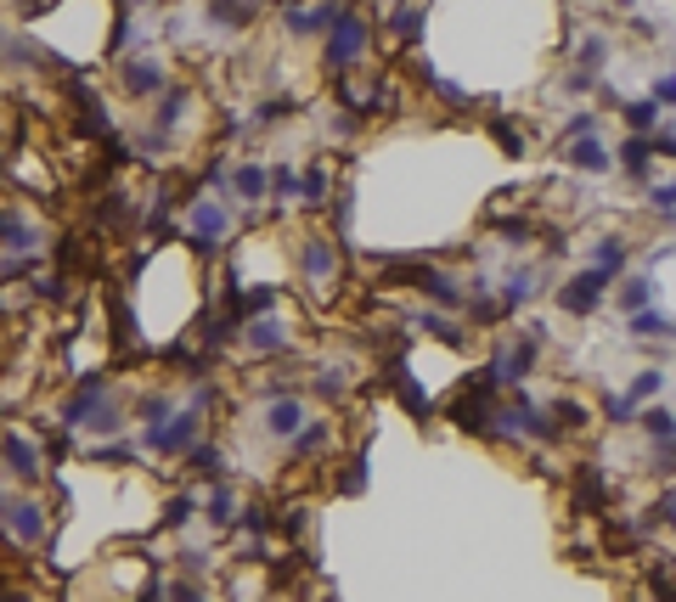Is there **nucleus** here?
<instances>
[{"instance_id": "obj_1", "label": "nucleus", "mask_w": 676, "mask_h": 602, "mask_svg": "<svg viewBox=\"0 0 676 602\" xmlns=\"http://www.w3.org/2000/svg\"><path fill=\"white\" fill-rule=\"evenodd\" d=\"M57 428H62V434H91V440H125V434H136L130 400L119 394V383L108 372H79L62 389Z\"/></svg>"}, {"instance_id": "obj_2", "label": "nucleus", "mask_w": 676, "mask_h": 602, "mask_svg": "<svg viewBox=\"0 0 676 602\" xmlns=\"http://www.w3.org/2000/svg\"><path fill=\"white\" fill-rule=\"evenodd\" d=\"M198 119V91L187 79H176L169 91L152 102V113H147V124L130 136V152H141L147 163H163L169 152H176V141H181V130Z\"/></svg>"}, {"instance_id": "obj_3", "label": "nucleus", "mask_w": 676, "mask_h": 602, "mask_svg": "<svg viewBox=\"0 0 676 602\" xmlns=\"http://www.w3.org/2000/svg\"><path fill=\"white\" fill-rule=\"evenodd\" d=\"M181 242L198 253L203 265H215V260H226L231 253V237H237V209L226 203V198H215V192H198L192 187V198L181 203Z\"/></svg>"}, {"instance_id": "obj_4", "label": "nucleus", "mask_w": 676, "mask_h": 602, "mask_svg": "<svg viewBox=\"0 0 676 602\" xmlns=\"http://www.w3.org/2000/svg\"><path fill=\"white\" fill-rule=\"evenodd\" d=\"M372 46H378V23L367 12L345 7V12H338V23L321 34V68L332 79H356V73L372 68Z\"/></svg>"}, {"instance_id": "obj_5", "label": "nucleus", "mask_w": 676, "mask_h": 602, "mask_svg": "<svg viewBox=\"0 0 676 602\" xmlns=\"http://www.w3.org/2000/svg\"><path fill=\"white\" fill-rule=\"evenodd\" d=\"M231 350L242 361H254V367H277V361H288L299 350V321L288 310L248 315V321H237V343H231Z\"/></svg>"}, {"instance_id": "obj_6", "label": "nucleus", "mask_w": 676, "mask_h": 602, "mask_svg": "<svg viewBox=\"0 0 676 602\" xmlns=\"http://www.w3.org/2000/svg\"><path fill=\"white\" fill-rule=\"evenodd\" d=\"M288 265H294V277L305 282L310 299H327L338 282H345V242L327 237V231H305L288 248Z\"/></svg>"}, {"instance_id": "obj_7", "label": "nucleus", "mask_w": 676, "mask_h": 602, "mask_svg": "<svg viewBox=\"0 0 676 602\" xmlns=\"http://www.w3.org/2000/svg\"><path fill=\"white\" fill-rule=\"evenodd\" d=\"M51 479V456L46 445L29 434V428H0V484H12V490H40Z\"/></svg>"}, {"instance_id": "obj_8", "label": "nucleus", "mask_w": 676, "mask_h": 602, "mask_svg": "<svg viewBox=\"0 0 676 602\" xmlns=\"http://www.w3.org/2000/svg\"><path fill=\"white\" fill-rule=\"evenodd\" d=\"M51 541V506L40 490H12L7 495V519H0V546L12 552H40Z\"/></svg>"}, {"instance_id": "obj_9", "label": "nucleus", "mask_w": 676, "mask_h": 602, "mask_svg": "<svg viewBox=\"0 0 676 602\" xmlns=\"http://www.w3.org/2000/svg\"><path fill=\"white\" fill-rule=\"evenodd\" d=\"M113 84H119V97L125 102H158L169 84H176V68H169L163 51H125L113 57Z\"/></svg>"}, {"instance_id": "obj_10", "label": "nucleus", "mask_w": 676, "mask_h": 602, "mask_svg": "<svg viewBox=\"0 0 676 602\" xmlns=\"http://www.w3.org/2000/svg\"><path fill=\"white\" fill-rule=\"evenodd\" d=\"M316 417V405H310V394L305 389H282V394H271V400H254V434H260L266 445H288L294 434H299V428Z\"/></svg>"}, {"instance_id": "obj_11", "label": "nucleus", "mask_w": 676, "mask_h": 602, "mask_svg": "<svg viewBox=\"0 0 676 602\" xmlns=\"http://www.w3.org/2000/svg\"><path fill=\"white\" fill-rule=\"evenodd\" d=\"M46 242H51V231H46V220L34 214V209H23V203H0V253L7 260H40L46 253Z\"/></svg>"}, {"instance_id": "obj_12", "label": "nucleus", "mask_w": 676, "mask_h": 602, "mask_svg": "<svg viewBox=\"0 0 676 602\" xmlns=\"http://www.w3.org/2000/svg\"><path fill=\"white\" fill-rule=\"evenodd\" d=\"M541 293H547V265H536V260L507 265V271L496 277V310H501V321H514V315H525L530 304H541Z\"/></svg>"}, {"instance_id": "obj_13", "label": "nucleus", "mask_w": 676, "mask_h": 602, "mask_svg": "<svg viewBox=\"0 0 676 602\" xmlns=\"http://www.w3.org/2000/svg\"><path fill=\"white\" fill-rule=\"evenodd\" d=\"M609 277L604 271H592V265H580V271H569L564 282H558V293H553V304L569 315V321H586V315H598L604 304H609Z\"/></svg>"}, {"instance_id": "obj_14", "label": "nucleus", "mask_w": 676, "mask_h": 602, "mask_svg": "<svg viewBox=\"0 0 676 602\" xmlns=\"http://www.w3.org/2000/svg\"><path fill=\"white\" fill-rule=\"evenodd\" d=\"M305 394H310V405H327V411H338L350 394H356V367L350 361H338V355H327V361H316L310 367V383H305Z\"/></svg>"}, {"instance_id": "obj_15", "label": "nucleus", "mask_w": 676, "mask_h": 602, "mask_svg": "<svg viewBox=\"0 0 676 602\" xmlns=\"http://www.w3.org/2000/svg\"><path fill=\"white\" fill-rule=\"evenodd\" d=\"M338 12H345V0H288L282 7V34L288 40H321L338 23Z\"/></svg>"}, {"instance_id": "obj_16", "label": "nucleus", "mask_w": 676, "mask_h": 602, "mask_svg": "<svg viewBox=\"0 0 676 602\" xmlns=\"http://www.w3.org/2000/svg\"><path fill=\"white\" fill-rule=\"evenodd\" d=\"M260 12H266V0H203V7H198V23H203L209 34L237 40V34H248L254 23H260Z\"/></svg>"}, {"instance_id": "obj_17", "label": "nucleus", "mask_w": 676, "mask_h": 602, "mask_svg": "<svg viewBox=\"0 0 676 602\" xmlns=\"http://www.w3.org/2000/svg\"><path fill=\"white\" fill-rule=\"evenodd\" d=\"M332 445H338V422H332L327 411H316V417L299 428V434L282 445V456H288V468H310V462H321Z\"/></svg>"}, {"instance_id": "obj_18", "label": "nucleus", "mask_w": 676, "mask_h": 602, "mask_svg": "<svg viewBox=\"0 0 676 602\" xmlns=\"http://www.w3.org/2000/svg\"><path fill=\"white\" fill-rule=\"evenodd\" d=\"M242 490L231 484V479H215V484H198V519L209 524V530H237V519H242Z\"/></svg>"}, {"instance_id": "obj_19", "label": "nucleus", "mask_w": 676, "mask_h": 602, "mask_svg": "<svg viewBox=\"0 0 676 602\" xmlns=\"http://www.w3.org/2000/svg\"><path fill=\"white\" fill-rule=\"evenodd\" d=\"M558 158H564V169H575V175H615V147L604 141V136H580V141H564L558 147Z\"/></svg>"}, {"instance_id": "obj_20", "label": "nucleus", "mask_w": 676, "mask_h": 602, "mask_svg": "<svg viewBox=\"0 0 676 602\" xmlns=\"http://www.w3.org/2000/svg\"><path fill=\"white\" fill-rule=\"evenodd\" d=\"M632 260H637V248H632L626 231H604V237H592V242H586V265H592V271H604L609 282H620V277L632 271Z\"/></svg>"}, {"instance_id": "obj_21", "label": "nucleus", "mask_w": 676, "mask_h": 602, "mask_svg": "<svg viewBox=\"0 0 676 602\" xmlns=\"http://www.w3.org/2000/svg\"><path fill=\"white\" fill-rule=\"evenodd\" d=\"M654 136H620L615 141V175H626V181H637V187H648L654 181Z\"/></svg>"}, {"instance_id": "obj_22", "label": "nucleus", "mask_w": 676, "mask_h": 602, "mask_svg": "<svg viewBox=\"0 0 676 602\" xmlns=\"http://www.w3.org/2000/svg\"><path fill=\"white\" fill-rule=\"evenodd\" d=\"M378 29L395 40V46H417L422 34H429V7H417V0H400V7H389V18H378Z\"/></svg>"}, {"instance_id": "obj_23", "label": "nucleus", "mask_w": 676, "mask_h": 602, "mask_svg": "<svg viewBox=\"0 0 676 602\" xmlns=\"http://www.w3.org/2000/svg\"><path fill=\"white\" fill-rule=\"evenodd\" d=\"M411 327H417L422 338L446 343V350H463V343H468V327H463V315H451V310H435V304L411 310Z\"/></svg>"}, {"instance_id": "obj_24", "label": "nucleus", "mask_w": 676, "mask_h": 602, "mask_svg": "<svg viewBox=\"0 0 676 602\" xmlns=\"http://www.w3.org/2000/svg\"><path fill=\"white\" fill-rule=\"evenodd\" d=\"M609 299H615V310H620V315H632V310L659 304V282H654V271H626V277L609 288Z\"/></svg>"}, {"instance_id": "obj_25", "label": "nucleus", "mask_w": 676, "mask_h": 602, "mask_svg": "<svg viewBox=\"0 0 676 602\" xmlns=\"http://www.w3.org/2000/svg\"><path fill=\"white\" fill-rule=\"evenodd\" d=\"M620 321H626V338H632V343H676V321H670L659 304L632 310V315H620Z\"/></svg>"}, {"instance_id": "obj_26", "label": "nucleus", "mask_w": 676, "mask_h": 602, "mask_svg": "<svg viewBox=\"0 0 676 602\" xmlns=\"http://www.w3.org/2000/svg\"><path fill=\"white\" fill-rule=\"evenodd\" d=\"M338 192H332V163L327 158H310L299 169V209H327Z\"/></svg>"}, {"instance_id": "obj_27", "label": "nucleus", "mask_w": 676, "mask_h": 602, "mask_svg": "<svg viewBox=\"0 0 676 602\" xmlns=\"http://www.w3.org/2000/svg\"><path fill=\"white\" fill-rule=\"evenodd\" d=\"M615 119L626 124V136H654V130H665V108H654L648 97H620Z\"/></svg>"}, {"instance_id": "obj_28", "label": "nucleus", "mask_w": 676, "mask_h": 602, "mask_svg": "<svg viewBox=\"0 0 676 602\" xmlns=\"http://www.w3.org/2000/svg\"><path fill=\"white\" fill-rule=\"evenodd\" d=\"M187 468H192V479H198V484H215V479H226V473H231V456H226V445H220V440H198V445H192V456H187Z\"/></svg>"}, {"instance_id": "obj_29", "label": "nucleus", "mask_w": 676, "mask_h": 602, "mask_svg": "<svg viewBox=\"0 0 676 602\" xmlns=\"http://www.w3.org/2000/svg\"><path fill=\"white\" fill-rule=\"evenodd\" d=\"M198 524V490H181V495H169L163 506H158V530L163 535H181V530H192Z\"/></svg>"}, {"instance_id": "obj_30", "label": "nucleus", "mask_w": 676, "mask_h": 602, "mask_svg": "<svg viewBox=\"0 0 676 602\" xmlns=\"http://www.w3.org/2000/svg\"><path fill=\"white\" fill-rule=\"evenodd\" d=\"M632 428H637V434L648 440V451H659V445L676 434V411L654 400V405H643V411H637V422H632Z\"/></svg>"}, {"instance_id": "obj_31", "label": "nucleus", "mask_w": 676, "mask_h": 602, "mask_svg": "<svg viewBox=\"0 0 676 602\" xmlns=\"http://www.w3.org/2000/svg\"><path fill=\"white\" fill-rule=\"evenodd\" d=\"M547 417L558 422V434H586V428H592V405H586L580 394H558V400H547Z\"/></svg>"}, {"instance_id": "obj_32", "label": "nucleus", "mask_w": 676, "mask_h": 602, "mask_svg": "<svg viewBox=\"0 0 676 602\" xmlns=\"http://www.w3.org/2000/svg\"><path fill=\"white\" fill-rule=\"evenodd\" d=\"M665 389H670V372H665V367H637V372H632V383H626L620 394H626V400L643 411V405H654Z\"/></svg>"}, {"instance_id": "obj_33", "label": "nucleus", "mask_w": 676, "mask_h": 602, "mask_svg": "<svg viewBox=\"0 0 676 602\" xmlns=\"http://www.w3.org/2000/svg\"><path fill=\"white\" fill-rule=\"evenodd\" d=\"M609 479L598 473V468H580L575 473V501H580V512H609Z\"/></svg>"}, {"instance_id": "obj_34", "label": "nucleus", "mask_w": 676, "mask_h": 602, "mask_svg": "<svg viewBox=\"0 0 676 602\" xmlns=\"http://www.w3.org/2000/svg\"><path fill=\"white\" fill-rule=\"evenodd\" d=\"M643 198H648L654 225H676V175H654V181L643 187Z\"/></svg>"}, {"instance_id": "obj_35", "label": "nucleus", "mask_w": 676, "mask_h": 602, "mask_svg": "<svg viewBox=\"0 0 676 602\" xmlns=\"http://www.w3.org/2000/svg\"><path fill=\"white\" fill-rule=\"evenodd\" d=\"M294 113H299L294 97H260V102L248 108V124H254V130H277V124H288Z\"/></svg>"}, {"instance_id": "obj_36", "label": "nucleus", "mask_w": 676, "mask_h": 602, "mask_svg": "<svg viewBox=\"0 0 676 602\" xmlns=\"http://www.w3.org/2000/svg\"><path fill=\"white\" fill-rule=\"evenodd\" d=\"M580 136H604V108H575V113L558 119V147L580 141Z\"/></svg>"}, {"instance_id": "obj_37", "label": "nucleus", "mask_w": 676, "mask_h": 602, "mask_svg": "<svg viewBox=\"0 0 676 602\" xmlns=\"http://www.w3.org/2000/svg\"><path fill=\"white\" fill-rule=\"evenodd\" d=\"M163 602H220V591H215L209 580H187V574H176V580H163Z\"/></svg>"}, {"instance_id": "obj_38", "label": "nucleus", "mask_w": 676, "mask_h": 602, "mask_svg": "<svg viewBox=\"0 0 676 602\" xmlns=\"http://www.w3.org/2000/svg\"><path fill=\"white\" fill-rule=\"evenodd\" d=\"M176 569H181L187 580H209V574H215V552H209V546H181V552H176Z\"/></svg>"}, {"instance_id": "obj_39", "label": "nucleus", "mask_w": 676, "mask_h": 602, "mask_svg": "<svg viewBox=\"0 0 676 602\" xmlns=\"http://www.w3.org/2000/svg\"><path fill=\"white\" fill-rule=\"evenodd\" d=\"M277 535H282V541H305V535H310V506H305V501L277 512Z\"/></svg>"}, {"instance_id": "obj_40", "label": "nucleus", "mask_w": 676, "mask_h": 602, "mask_svg": "<svg viewBox=\"0 0 676 602\" xmlns=\"http://www.w3.org/2000/svg\"><path fill=\"white\" fill-rule=\"evenodd\" d=\"M332 490H338V495H361V490H367V451H356V456L345 462V473L332 479Z\"/></svg>"}, {"instance_id": "obj_41", "label": "nucleus", "mask_w": 676, "mask_h": 602, "mask_svg": "<svg viewBox=\"0 0 676 602\" xmlns=\"http://www.w3.org/2000/svg\"><path fill=\"white\" fill-rule=\"evenodd\" d=\"M598 411H604V422H609V428H632V422H637V405H632L626 394H604V405H598Z\"/></svg>"}, {"instance_id": "obj_42", "label": "nucleus", "mask_w": 676, "mask_h": 602, "mask_svg": "<svg viewBox=\"0 0 676 602\" xmlns=\"http://www.w3.org/2000/svg\"><path fill=\"white\" fill-rule=\"evenodd\" d=\"M643 97H648L654 108H676V68H665V73H654Z\"/></svg>"}, {"instance_id": "obj_43", "label": "nucleus", "mask_w": 676, "mask_h": 602, "mask_svg": "<svg viewBox=\"0 0 676 602\" xmlns=\"http://www.w3.org/2000/svg\"><path fill=\"white\" fill-rule=\"evenodd\" d=\"M648 519H654V524H665V530H676V484H665V490L654 495Z\"/></svg>"}, {"instance_id": "obj_44", "label": "nucleus", "mask_w": 676, "mask_h": 602, "mask_svg": "<svg viewBox=\"0 0 676 602\" xmlns=\"http://www.w3.org/2000/svg\"><path fill=\"white\" fill-rule=\"evenodd\" d=\"M389 7H400V0H384V12H389Z\"/></svg>"}, {"instance_id": "obj_45", "label": "nucleus", "mask_w": 676, "mask_h": 602, "mask_svg": "<svg viewBox=\"0 0 676 602\" xmlns=\"http://www.w3.org/2000/svg\"><path fill=\"white\" fill-rule=\"evenodd\" d=\"M615 7H632V0H615Z\"/></svg>"}]
</instances>
